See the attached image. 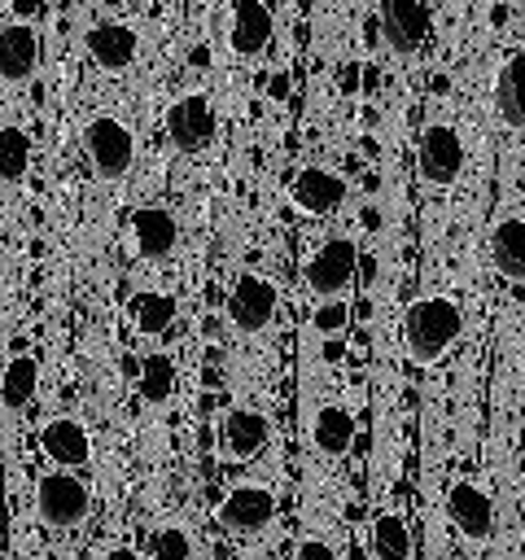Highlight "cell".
<instances>
[{"label": "cell", "instance_id": "6da1fadb", "mask_svg": "<svg viewBox=\"0 0 525 560\" xmlns=\"http://www.w3.org/2000/svg\"><path fill=\"white\" fill-rule=\"evenodd\" d=\"M459 328H464V311L455 298L446 293L416 298L402 315V350L411 363H438L455 346Z\"/></svg>", "mask_w": 525, "mask_h": 560}, {"label": "cell", "instance_id": "7a4b0ae2", "mask_svg": "<svg viewBox=\"0 0 525 560\" xmlns=\"http://www.w3.org/2000/svg\"><path fill=\"white\" fill-rule=\"evenodd\" d=\"M83 149L101 179H118L136 162V136L118 114H92L83 127Z\"/></svg>", "mask_w": 525, "mask_h": 560}, {"label": "cell", "instance_id": "3957f363", "mask_svg": "<svg viewBox=\"0 0 525 560\" xmlns=\"http://www.w3.org/2000/svg\"><path fill=\"white\" fill-rule=\"evenodd\" d=\"M376 22H381V39L389 44V52L416 57L429 44L433 9L429 0H376Z\"/></svg>", "mask_w": 525, "mask_h": 560}, {"label": "cell", "instance_id": "277c9868", "mask_svg": "<svg viewBox=\"0 0 525 560\" xmlns=\"http://www.w3.org/2000/svg\"><path fill=\"white\" fill-rule=\"evenodd\" d=\"M35 508H39V516H44L48 525L70 529V525H79V521L88 516L92 494H88V486L74 477V468H57V472H44V477L35 481Z\"/></svg>", "mask_w": 525, "mask_h": 560}, {"label": "cell", "instance_id": "5b68a950", "mask_svg": "<svg viewBox=\"0 0 525 560\" xmlns=\"http://www.w3.org/2000/svg\"><path fill=\"white\" fill-rule=\"evenodd\" d=\"M219 131V114L214 101L206 92H184L179 101H171L166 109V136L179 153H201Z\"/></svg>", "mask_w": 525, "mask_h": 560}, {"label": "cell", "instance_id": "8992f818", "mask_svg": "<svg viewBox=\"0 0 525 560\" xmlns=\"http://www.w3.org/2000/svg\"><path fill=\"white\" fill-rule=\"evenodd\" d=\"M354 271H359V249L350 236H328L311 262H306V289L315 298H341L350 284H354Z\"/></svg>", "mask_w": 525, "mask_h": 560}, {"label": "cell", "instance_id": "52a82bcc", "mask_svg": "<svg viewBox=\"0 0 525 560\" xmlns=\"http://www.w3.org/2000/svg\"><path fill=\"white\" fill-rule=\"evenodd\" d=\"M416 166L438 188L455 184L459 171H464V136L451 122H429L420 131V140H416Z\"/></svg>", "mask_w": 525, "mask_h": 560}, {"label": "cell", "instance_id": "ba28073f", "mask_svg": "<svg viewBox=\"0 0 525 560\" xmlns=\"http://www.w3.org/2000/svg\"><path fill=\"white\" fill-rule=\"evenodd\" d=\"M223 311H228V324L236 332H262L271 324V315H276V284L267 276H258V271H245L232 284Z\"/></svg>", "mask_w": 525, "mask_h": 560}, {"label": "cell", "instance_id": "9c48e42d", "mask_svg": "<svg viewBox=\"0 0 525 560\" xmlns=\"http://www.w3.org/2000/svg\"><path fill=\"white\" fill-rule=\"evenodd\" d=\"M271 516H276V499H271V490L258 486V481L232 486V490L223 494V503H219V525L232 529V534H254V529H262Z\"/></svg>", "mask_w": 525, "mask_h": 560}, {"label": "cell", "instance_id": "30bf717a", "mask_svg": "<svg viewBox=\"0 0 525 560\" xmlns=\"http://www.w3.org/2000/svg\"><path fill=\"white\" fill-rule=\"evenodd\" d=\"M289 201L302 214H332L346 201V179L337 171H328V166H302L289 179Z\"/></svg>", "mask_w": 525, "mask_h": 560}, {"label": "cell", "instance_id": "8fae6325", "mask_svg": "<svg viewBox=\"0 0 525 560\" xmlns=\"http://www.w3.org/2000/svg\"><path fill=\"white\" fill-rule=\"evenodd\" d=\"M446 512H451V525H455L464 538H472V542H486V538L494 534V503H490V494H486L481 486H472V481H455V486L446 490Z\"/></svg>", "mask_w": 525, "mask_h": 560}, {"label": "cell", "instance_id": "7c38bea8", "mask_svg": "<svg viewBox=\"0 0 525 560\" xmlns=\"http://www.w3.org/2000/svg\"><path fill=\"white\" fill-rule=\"evenodd\" d=\"M228 44L236 57H262L271 44V9L267 0H232L228 13Z\"/></svg>", "mask_w": 525, "mask_h": 560}, {"label": "cell", "instance_id": "4fadbf2b", "mask_svg": "<svg viewBox=\"0 0 525 560\" xmlns=\"http://www.w3.org/2000/svg\"><path fill=\"white\" fill-rule=\"evenodd\" d=\"M44 39L31 22H9L0 26V79L4 83H26L39 70Z\"/></svg>", "mask_w": 525, "mask_h": 560}, {"label": "cell", "instance_id": "5bb4252c", "mask_svg": "<svg viewBox=\"0 0 525 560\" xmlns=\"http://www.w3.org/2000/svg\"><path fill=\"white\" fill-rule=\"evenodd\" d=\"M39 446L57 468H83L92 459V438H88L83 420H74V416H52L39 429Z\"/></svg>", "mask_w": 525, "mask_h": 560}, {"label": "cell", "instance_id": "9a60e30c", "mask_svg": "<svg viewBox=\"0 0 525 560\" xmlns=\"http://www.w3.org/2000/svg\"><path fill=\"white\" fill-rule=\"evenodd\" d=\"M83 44H88V57L101 70H127L136 61V52H140V35L127 22H96L83 35Z\"/></svg>", "mask_w": 525, "mask_h": 560}, {"label": "cell", "instance_id": "2e32d148", "mask_svg": "<svg viewBox=\"0 0 525 560\" xmlns=\"http://www.w3.org/2000/svg\"><path fill=\"white\" fill-rule=\"evenodd\" d=\"M271 438V420L258 407H232L223 416V451L232 459H254Z\"/></svg>", "mask_w": 525, "mask_h": 560}, {"label": "cell", "instance_id": "e0dca14e", "mask_svg": "<svg viewBox=\"0 0 525 560\" xmlns=\"http://www.w3.org/2000/svg\"><path fill=\"white\" fill-rule=\"evenodd\" d=\"M131 236H136V254H140V258H166V254L175 249L179 228H175L171 210H162V206H140V210L131 214Z\"/></svg>", "mask_w": 525, "mask_h": 560}, {"label": "cell", "instance_id": "ac0fdd59", "mask_svg": "<svg viewBox=\"0 0 525 560\" xmlns=\"http://www.w3.org/2000/svg\"><path fill=\"white\" fill-rule=\"evenodd\" d=\"M490 262L499 267L503 280L512 284L525 280V219L521 214L499 219V228L490 232Z\"/></svg>", "mask_w": 525, "mask_h": 560}, {"label": "cell", "instance_id": "d6986e66", "mask_svg": "<svg viewBox=\"0 0 525 560\" xmlns=\"http://www.w3.org/2000/svg\"><path fill=\"white\" fill-rule=\"evenodd\" d=\"M175 311H179L175 298L171 293H158V289H140L127 302V319H131V328L140 337H162L175 324Z\"/></svg>", "mask_w": 525, "mask_h": 560}, {"label": "cell", "instance_id": "ffe728a7", "mask_svg": "<svg viewBox=\"0 0 525 560\" xmlns=\"http://www.w3.org/2000/svg\"><path fill=\"white\" fill-rule=\"evenodd\" d=\"M311 442H315V451H324V455H346L350 442H354V416H350V407L324 402V407L315 411V420H311Z\"/></svg>", "mask_w": 525, "mask_h": 560}, {"label": "cell", "instance_id": "44dd1931", "mask_svg": "<svg viewBox=\"0 0 525 560\" xmlns=\"http://www.w3.org/2000/svg\"><path fill=\"white\" fill-rule=\"evenodd\" d=\"M39 389V359L35 354H13L4 376H0V407L4 411H22Z\"/></svg>", "mask_w": 525, "mask_h": 560}, {"label": "cell", "instance_id": "7402d4cb", "mask_svg": "<svg viewBox=\"0 0 525 560\" xmlns=\"http://www.w3.org/2000/svg\"><path fill=\"white\" fill-rule=\"evenodd\" d=\"M521 83H525V52L516 48V52L503 61V70H499V83H494V105H499V114H503V122H508V127H521V122H525Z\"/></svg>", "mask_w": 525, "mask_h": 560}, {"label": "cell", "instance_id": "603a6c76", "mask_svg": "<svg viewBox=\"0 0 525 560\" xmlns=\"http://www.w3.org/2000/svg\"><path fill=\"white\" fill-rule=\"evenodd\" d=\"M368 542H372L376 560H407L411 556V529H407V521L398 512H376Z\"/></svg>", "mask_w": 525, "mask_h": 560}, {"label": "cell", "instance_id": "cb8c5ba5", "mask_svg": "<svg viewBox=\"0 0 525 560\" xmlns=\"http://www.w3.org/2000/svg\"><path fill=\"white\" fill-rule=\"evenodd\" d=\"M31 166V131L18 127V122H4L0 127V179L4 184H18Z\"/></svg>", "mask_w": 525, "mask_h": 560}, {"label": "cell", "instance_id": "d4e9b609", "mask_svg": "<svg viewBox=\"0 0 525 560\" xmlns=\"http://www.w3.org/2000/svg\"><path fill=\"white\" fill-rule=\"evenodd\" d=\"M175 394V363L166 354H149L140 363V398L144 402H166Z\"/></svg>", "mask_w": 525, "mask_h": 560}, {"label": "cell", "instance_id": "484cf974", "mask_svg": "<svg viewBox=\"0 0 525 560\" xmlns=\"http://www.w3.org/2000/svg\"><path fill=\"white\" fill-rule=\"evenodd\" d=\"M149 556H153V560H192V542H188V534H184L179 525H162V529L153 534Z\"/></svg>", "mask_w": 525, "mask_h": 560}, {"label": "cell", "instance_id": "4316f807", "mask_svg": "<svg viewBox=\"0 0 525 560\" xmlns=\"http://www.w3.org/2000/svg\"><path fill=\"white\" fill-rule=\"evenodd\" d=\"M311 324H315V332H324V337H337V332L350 324V302H341V298H324V302L315 306Z\"/></svg>", "mask_w": 525, "mask_h": 560}, {"label": "cell", "instance_id": "83f0119b", "mask_svg": "<svg viewBox=\"0 0 525 560\" xmlns=\"http://www.w3.org/2000/svg\"><path fill=\"white\" fill-rule=\"evenodd\" d=\"M298 560H337V551H332L324 538H302V547H298Z\"/></svg>", "mask_w": 525, "mask_h": 560}, {"label": "cell", "instance_id": "f1b7e54d", "mask_svg": "<svg viewBox=\"0 0 525 560\" xmlns=\"http://www.w3.org/2000/svg\"><path fill=\"white\" fill-rule=\"evenodd\" d=\"M105 560H140V556H136V551H131V547H114V551H109V556H105Z\"/></svg>", "mask_w": 525, "mask_h": 560}, {"label": "cell", "instance_id": "f546056e", "mask_svg": "<svg viewBox=\"0 0 525 560\" xmlns=\"http://www.w3.org/2000/svg\"><path fill=\"white\" fill-rule=\"evenodd\" d=\"M101 4H105V9H118V4H127V0H101Z\"/></svg>", "mask_w": 525, "mask_h": 560}]
</instances>
